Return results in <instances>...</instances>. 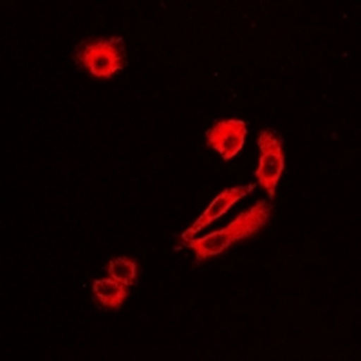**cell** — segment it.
Wrapping results in <instances>:
<instances>
[{
	"instance_id": "cell-1",
	"label": "cell",
	"mask_w": 361,
	"mask_h": 361,
	"mask_svg": "<svg viewBox=\"0 0 361 361\" xmlns=\"http://www.w3.org/2000/svg\"><path fill=\"white\" fill-rule=\"evenodd\" d=\"M271 209L273 208L266 201H257L253 208L238 214V217L222 230L214 231L212 235H206L202 238L180 240V243L185 247L195 251V266H199L202 260L224 253L235 243H240L244 238H250L259 233L264 226L269 222Z\"/></svg>"
},
{
	"instance_id": "cell-2",
	"label": "cell",
	"mask_w": 361,
	"mask_h": 361,
	"mask_svg": "<svg viewBox=\"0 0 361 361\" xmlns=\"http://www.w3.org/2000/svg\"><path fill=\"white\" fill-rule=\"evenodd\" d=\"M76 62L96 78L109 80L127 67V49L121 37L85 40L76 47Z\"/></svg>"
},
{
	"instance_id": "cell-3",
	"label": "cell",
	"mask_w": 361,
	"mask_h": 361,
	"mask_svg": "<svg viewBox=\"0 0 361 361\" xmlns=\"http://www.w3.org/2000/svg\"><path fill=\"white\" fill-rule=\"evenodd\" d=\"M259 150L260 159L255 177L259 180V185L267 192L269 199L275 197L276 185L283 172V148L282 140L275 130H262L259 134Z\"/></svg>"
},
{
	"instance_id": "cell-4",
	"label": "cell",
	"mask_w": 361,
	"mask_h": 361,
	"mask_svg": "<svg viewBox=\"0 0 361 361\" xmlns=\"http://www.w3.org/2000/svg\"><path fill=\"white\" fill-rule=\"evenodd\" d=\"M247 123L240 119H222L206 132V145L217 150L224 159H233L244 147Z\"/></svg>"
},
{
	"instance_id": "cell-5",
	"label": "cell",
	"mask_w": 361,
	"mask_h": 361,
	"mask_svg": "<svg viewBox=\"0 0 361 361\" xmlns=\"http://www.w3.org/2000/svg\"><path fill=\"white\" fill-rule=\"evenodd\" d=\"M253 190H255V185H244V186H235V188H228L222 193H219L217 199H215V201L204 209V214H202L197 221L193 222L185 233L180 235V240H192V238L195 237L202 228H206V226H209L212 222L217 221L219 217H222V215H224L226 212L235 204V202H238L243 197L250 195Z\"/></svg>"
},
{
	"instance_id": "cell-6",
	"label": "cell",
	"mask_w": 361,
	"mask_h": 361,
	"mask_svg": "<svg viewBox=\"0 0 361 361\" xmlns=\"http://www.w3.org/2000/svg\"><path fill=\"white\" fill-rule=\"evenodd\" d=\"M92 295L98 304L105 309L118 311L128 296V286L116 282L114 279H98L92 282Z\"/></svg>"
},
{
	"instance_id": "cell-7",
	"label": "cell",
	"mask_w": 361,
	"mask_h": 361,
	"mask_svg": "<svg viewBox=\"0 0 361 361\" xmlns=\"http://www.w3.org/2000/svg\"><path fill=\"white\" fill-rule=\"evenodd\" d=\"M105 269H107L111 279L123 283V286H134L135 280H137V264L127 257H116L109 262Z\"/></svg>"
}]
</instances>
